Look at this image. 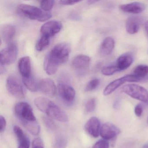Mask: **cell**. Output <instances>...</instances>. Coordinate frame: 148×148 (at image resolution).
<instances>
[{"mask_svg": "<svg viewBox=\"0 0 148 148\" xmlns=\"http://www.w3.org/2000/svg\"><path fill=\"white\" fill-rule=\"evenodd\" d=\"M71 50V45L66 42L55 45L45 58L44 65L46 69L52 72H57L59 66L67 61Z\"/></svg>", "mask_w": 148, "mask_h": 148, "instance_id": "obj_1", "label": "cell"}, {"mask_svg": "<svg viewBox=\"0 0 148 148\" xmlns=\"http://www.w3.org/2000/svg\"><path fill=\"white\" fill-rule=\"evenodd\" d=\"M18 12L25 17L30 19L44 22L48 20L51 17V13L42 10L37 7L30 5L22 4L18 7Z\"/></svg>", "mask_w": 148, "mask_h": 148, "instance_id": "obj_2", "label": "cell"}, {"mask_svg": "<svg viewBox=\"0 0 148 148\" xmlns=\"http://www.w3.org/2000/svg\"><path fill=\"white\" fill-rule=\"evenodd\" d=\"M40 111L45 112L51 118L60 122L65 123L68 121L66 113L48 99H46L43 102Z\"/></svg>", "mask_w": 148, "mask_h": 148, "instance_id": "obj_3", "label": "cell"}, {"mask_svg": "<svg viewBox=\"0 0 148 148\" xmlns=\"http://www.w3.org/2000/svg\"><path fill=\"white\" fill-rule=\"evenodd\" d=\"M122 91L133 98L148 103V91L143 86L135 84H128L122 87Z\"/></svg>", "mask_w": 148, "mask_h": 148, "instance_id": "obj_4", "label": "cell"}, {"mask_svg": "<svg viewBox=\"0 0 148 148\" xmlns=\"http://www.w3.org/2000/svg\"><path fill=\"white\" fill-rule=\"evenodd\" d=\"M7 88L9 93L15 97L22 98L26 92L20 80L16 76L10 75L7 79Z\"/></svg>", "mask_w": 148, "mask_h": 148, "instance_id": "obj_5", "label": "cell"}, {"mask_svg": "<svg viewBox=\"0 0 148 148\" xmlns=\"http://www.w3.org/2000/svg\"><path fill=\"white\" fill-rule=\"evenodd\" d=\"M14 112L21 121H36L32 108L26 102H20L16 104Z\"/></svg>", "mask_w": 148, "mask_h": 148, "instance_id": "obj_6", "label": "cell"}, {"mask_svg": "<svg viewBox=\"0 0 148 148\" xmlns=\"http://www.w3.org/2000/svg\"><path fill=\"white\" fill-rule=\"evenodd\" d=\"M18 49L17 45L11 42L5 49L0 52L1 65H10L15 62L17 59Z\"/></svg>", "mask_w": 148, "mask_h": 148, "instance_id": "obj_7", "label": "cell"}, {"mask_svg": "<svg viewBox=\"0 0 148 148\" xmlns=\"http://www.w3.org/2000/svg\"><path fill=\"white\" fill-rule=\"evenodd\" d=\"M140 80V79L133 74H130L124 76L109 84L104 90L103 94L104 96L110 95L125 82H138Z\"/></svg>", "mask_w": 148, "mask_h": 148, "instance_id": "obj_8", "label": "cell"}, {"mask_svg": "<svg viewBox=\"0 0 148 148\" xmlns=\"http://www.w3.org/2000/svg\"><path fill=\"white\" fill-rule=\"evenodd\" d=\"M62 25L59 21H51L45 23L40 28L42 35L50 38L58 33L62 29Z\"/></svg>", "mask_w": 148, "mask_h": 148, "instance_id": "obj_9", "label": "cell"}, {"mask_svg": "<svg viewBox=\"0 0 148 148\" xmlns=\"http://www.w3.org/2000/svg\"><path fill=\"white\" fill-rule=\"evenodd\" d=\"M90 61V57L86 55H78L73 59L71 66L77 72L84 73L89 68Z\"/></svg>", "mask_w": 148, "mask_h": 148, "instance_id": "obj_10", "label": "cell"}, {"mask_svg": "<svg viewBox=\"0 0 148 148\" xmlns=\"http://www.w3.org/2000/svg\"><path fill=\"white\" fill-rule=\"evenodd\" d=\"M120 133L119 128L111 123H105L100 128V136L105 140L112 139L119 135Z\"/></svg>", "mask_w": 148, "mask_h": 148, "instance_id": "obj_11", "label": "cell"}, {"mask_svg": "<svg viewBox=\"0 0 148 148\" xmlns=\"http://www.w3.org/2000/svg\"><path fill=\"white\" fill-rule=\"evenodd\" d=\"M58 91L59 95L65 102H72L76 96V92L74 88L65 84H60L58 85Z\"/></svg>", "mask_w": 148, "mask_h": 148, "instance_id": "obj_12", "label": "cell"}, {"mask_svg": "<svg viewBox=\"0 0 148 148\" xmlns=\"http://www.w3.org/2000/svg\"><path fill=\"white\" fill-rule=\"evenodd\" d=\"M39 90L45 95L52 97L56 95L58 89L52 79L45 78L39 82Z\"/></svg>", "mask_w": 148, "mask_h": 148, "instance_id": "obj_13", "label": "cell"}, {"mask_svg": "<svg viewBox=\"0 0 148 148\" xmlns=\"http://www.w3.org/2000/svg\"><path fill=\"white\" fill-rule=\"evenodd\" d=\"M85 130L89 135L97 138L100 134V122L96 117L91 118L85 125Z\"/></svg>", "mask_w": 148, "mask_h": 148, "instance_id": "obj_14", "label": "cell"}, {"mask_svg": "<svg viewBox=\"0 0 148 148\" xmlns=\"http://www.w3.org/2000/svg\"><path fill=\"white\" fill-rule=\"evenodd\" d=\"M120 9L125 12L129 13L140 14L145 9V5L143 3L134 2L120 6Z\"/></svg>", "mask_w": 148, "mask_h": 148, "instance_id": "obj_15", "label": "cell"}, {"mask_svg": "<svg viewBox=\"0 0 148 148\" xmlns=\"http://www.w3.org/2000/svg\"><path fill=\"white\" fill-rule=\"evenodd\" d=\"M13 130L18 140V148H29L30 140L22 129L19 126L15 125L14 126Z\"/></svg>", "mask_w": 148, "mask_h": 148, "instance_id": "obj_16", "label": "cell"}, {"mask_svg": "<svg viewBox=\"0 0 148 148\" xmlns=\"http://www.w3.org/2000/svg\"><path fill=\"white\" fill-rule=\"evenodd\" d=\"M133 61V57L130 53L123 54L119 57L116 62V66L119 71H123L130 66Z\"/></svg>", "mask_w": 148, "mask_h": 148, "instance_id": "obj_17", "label": "cell"}, {"mask_svg": "<svg viewBox=\"0 0 148 148\" xmlns=\"http://www.w3.org/2000/svg\"><path fill=\"white\" fill-rule=\"evenodd\" d=\"M18 67L22 77L31 76V62L30 58L27 56L21 58L18 61Z\"/></svg>", "mask_w": 148, "mask_h": 148, "instance_id": "obj_18", "label": "cell"}, {"mask_svg": "<svg viewBox=\"0 0 148 148\" xmlns=\"http://www.w3.org/2000/svg\"><path fill=\"white\" fill-rule=\"evenodd\" d=\"M16 33V29L13 25H10L3 26L1 30V38L5 43H11Z\"/></svg>", "mask_w": 148, "mask_h": 148, "instance_id": "obj_19", "label": "cell"}, {"mask_svg": "<svg viewBox=\"0 0 148 148\" xmlns=\"http://www.w3.org/2000/svg\"><path fill=\"white\" fill-rule=\"evenodd\" d=\"M141 21L137 17H131L126 20L125 23L126 31L130 34L138 32L140 28Z\"/></svg>", "mask_w": 148, "mask_h": 148, "instance_id": "obj_20", "label": "cell"}, {"mask_svg": "<svg viewBox=\"0 0 148 148\" xmlns=\"http://www.w3.org/2000/svg\"><path fill=\"white\" fill-rule=\"evenodd\" d=\"M115 46V41L111 37L106 38L101 44L100 53L102 55H109L112 52Z\"/></svg>", "mask_w": 148, "mask_h": 148, "instance_id": "obj_21", "label": "cell"}, {"mask_svg": "<svg viewBox=\"0 0 148 148\" xmlns=\"http://www.w3.org/2000/svg\"><path fill=\"white\" fill-rule=\"evenodd\" d=\"M25 128L34 136H38L40 132V126L37 121H21Z\"/></svg>", "mask_w": 148, "mask_h": 148, "instance_id": "obj_22", "label": "cell"}, {"mask_svg": "<svg viewBox=\"0 0 148 148\" xmlns=\"http://www.w3.org/2000/svg\"><path fill=\"white\" fill-rule=\"evenodd\" d=\"M23 84L27 88L32 92L37 91L39 90V83L32 75L27 77H22Z\"/></svg>", "mask_w": 148, "mask_h": 148, "instance_id": "obj_23", "label": "cell"}, {"mask_svg": "<svg viewBox=\"0 0 148 148\" xmlns=\"http://www.w3.org/2000/svg\"><path fill=\"white\" fill-rule=\"evenodd\" d=\"M133 75L140 79L144 78L148 74V66L145 65H139L134 69Z\"/></svg>", "mask_w": 148, "mask_h": 148, "instance_id": "obj_24", "label": "cell"}, {"mask_svg": "<svg viewBox=\"0 0 148 148\" xmlns=\"http://www.w3.org/2000/svg\"><path fill=\"white\" fill-rule=\"evenodd\" d=\"M50 44V38L42 35L36 45V49L38 51H41Z\"/></svg>", "mask_w": 148, "mask_h": 148, "instance_id": "obj_25", "label": "cell"}, {"mask_svg": "<svg viewBox=\"0 0 148 148\" xmlns=\"http://www.w3.org/2000/svg\"><path fill=\"white\" fill-rule=\"evenodd\" d=\"M67 141L65 137L62 135L57 136L53 142V148H66Z\"/></svg>", "mask_w": 148, "mask_h": 148, "instance_id": "obj_26", "label": "cell"}, {"mask_svg": "<svg viewBox=\"0 0 148 148\" xmlns=\"http://www.w3.org/2000/svg\"><path fill=\"white\" fill-rule=\"evenodd\" d=\"M118 71L119 70L116 65L104 66L101 70L102 74L105 76H111Z\"/></svg>", "mask_w": 148, "mask_h": 148, "instance_id": "obj_27", "label": "cell"}, {"mask_svg": "<svg viewBox=\"0 0 148 148\" xmlns=\"http://www.w3.org/2000/svg\"><path fill=\"white\" fill-rule=\"evenodd\" d=\"M100 80L98 79H94L88 82L85 87L86 91L90 92L95 90L99 85Z\"/></svg>", "mask_w": 148, "mask_h": 148, "instance_id": "obj_28", "label": "cell"}, {"mask_svg": "<svg viewBox=\"0 0 148 148\" xmlns=\"http://www.w3.org/2000/svg\"><path fill=\"white\" fill-rule=\"evenodd\" d=\"M96 106V100L95 98H91L86 102L85 106L86 111L88 113L92 112L95 110Z\"/></svg>", "mask_w": 148, "mask_h": 148, "instance_id": "obj_29", "label": "cell"}, {"mask_svg": "<svg viewBox=\"0 0 148 148\" xmlns=\"http://www.w3.org/2000/svg\"><path fill=\"white\" fill-rule=\"evenodd\" d=\"M43 123L45 126L50 130L53 131L56 129V125L53 121L49 118L44 116L42 118Z\"/></svg>", "mask_w": 148, "mask_h": 148, "instance_id": "obj_30", "label": "cell"}, {"mask_svg": "<svg viewBox=\"0 0 148 148\" xmlns=\"http://www.w3.org/2000/svg\"><path fill=\"white\" fill-rule=\"evenodd\" d=\"M54 1H40V6L42 10L47 12H50L54 5Z\"/></svg>", "mask_w": 148, "mask_h": 148, "instance_id": "obj_31", "label": "cell"}, {"mask_svg": "<svg viewBox=\"0 0 148 148\" xmlns=\"http://www.w3.org/2000/svg\"><path fill=\"white\" fill-rule=\"evenodd\" d=\"M109 144L105 139H100L93 145L92 148H109Z\"/></svg>", "mask_w": 148, "mask_h": 148, "instance_id": "obj_32", "label": "cell"}, {"mask_svg": "<svg viewBox=\"0 0 148 148\" xmlns=\"http://www.w3.org/2000/svg\"><path fill=\"white\" fill-rule=\"evenodd\" d=\"M32 148H44L43 140L40 138H35L33 140Z\"/></svg>", "mask_w": 148, "mask_h": 148, "instance_id": "obj_33", "label": "cell"}, {"mask_svg": "<svg viewBox=\"0 0 148 148\" xmlns=\"http://www.w3.org/2000/svg\"><path fill=\"white\" fill-rule=\"evenodd\" d=\"M135 114L138 117H140L142 116L143 112V106L140 104L137 105L134 110Z\"/></svg>", "mask_w": 148, "mask_h": 148, "instance_id": "obj_34", "label": "cell"}, {"mask_svg": "<svg viewBox=\"0 0 148 148\" xmlns=\"http://www.w3.org/2000/svg\"><path fill=\"white\" fill-rule=\"evenodd\" d=\"M6 126V121L3 116H0V132H2L5 130Z\"/></svg>", "mask_w": 148, "mask_h": 148, "instance_id": "obj_35", "label": "cell"}, {"mask_svg": "<svg viewBox=\"0 0 148 148\" xmlns=\"http://www.w3.org/2000/svg\"><path fill=\"white\" fill-rule=\"evenodd\" d=\"M80 1H70V0H65V1H60V3L61 5H73L74 4H77L80 2Z\"/></svg>", "mask_w": 148, "mask_h": 148, "instance_id": "obj_36", "label": "cell"}, {"mask_svg": "<svg viewBox=\"0 0 148 148\" xmlns=\"http://www.w3.org/2000/svg\"><path fill=\"white\" fill-rule=\"evenodd\" d=\"M145 32L148 35V21L145 22Z\"/></svg>", "mask_w": 148, "mask_h": 148, "instance_id": "obj_37", "label": "cell"}, {"mask_svg": "<svg viewBox=\"0 0 148 148\" xmlns=\"http://www.w3.org/2000/svg\"><path fill=\"white\" fill-rule=\"evenodd\" d=\"M97 1H94V0H90V1H87L88 4H94L95 2H97Z\"/></svg>", "mask_w": 148, "mask_h": 148, "instance_id": "obj_38", "label": "cell"}, {"mask_svg": "<svg viewBox=\"0 0 148 148\" xmlns=\"http://www.w3.org/2000/svg\"><path fill=\"white\" fill-rule=\"evenodd\" d=\"M142 148H148V143L144 145L143 146V147H142Z\"/></svg>", "mask_w": 148, "mask_h": 148, "instance_id": "obj_39", "label": "cell"}, {"mask_svg": "<svg viewBox=\"0 0 148 148\" xmlns=\"http://www.w3.org/2000/svg\"><path fill=\"white\" fill-rule=\"evenodd\" d=\"M147 123L148 124V119H147Z\"/></svg>", "mask_w": 148, "mask_h": 148, "instance_id": "obj_40", "label": "cell"}]
</instances>
